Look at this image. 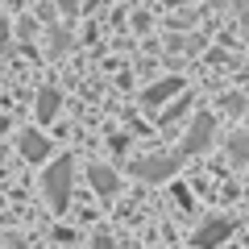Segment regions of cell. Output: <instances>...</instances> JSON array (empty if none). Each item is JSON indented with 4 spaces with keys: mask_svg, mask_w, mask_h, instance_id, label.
I'll return each mask as SVG.
<instances>
[{
    "mask_svg": "<svg viewBox=\"0 0 249 249\" xmlns=\"http://www.w3.org/2000/svg\"><path fill=\"white\" fill-rule=\"evenodd\" d=\"M175 170H178V154H154V158L133 162V175L145 178V183H162V178H170Z\"/></svg>",
    "mask_w": 249,
    "mask_h": 249,
    "instance_id": "3957f363",
    "label": "cell"
},
{
    "mask_svg": "<svg viewBox=\"0 0 249 249\" xmlns=\"http://www.w3.org/2000/svg\"><path fill=\"white\" fill-rule=\"evenodd\" d=\"M13 249H25V245H13Z\"/></svg>",
    "mask_w": 249,
    "mask_h": 249,
    "instance_id": "5bb4252c",
    "label": "cell"
},
{
    "mask_svg": "<svg viewBox=\"0 0 249 249\" xmlns=\"http://www.w3.org/2000/svg\"><path fill=\"white\" fill-rule=\"evenodd\" d=\"M88 178H91V187H96L100 196H112L116 187H121V178H116V170H112V166H91V170H88Z\"/></svg>",
    "mask_w": 249,
    "mask_h": 249,
    "instance_id": "8992f818",
    "label": "cell"
},
{
    "mask_svg": "<svg viewBox=\"0 0 249 249\" xmlns=\"http://www.w3.org/2000/svg\"><path fill=\"white\" fill-rule=\"evenodd\" d=\"M71 178H75V162L71 158H58V162H50L46 166V175H42V191H46V199H50V208H67V199H71Z\"/></svg>",
    "mask_w": 249,
    "mask_h": 249,
    "instance_id": "6da1fadb",
    "label": "cell"
},
{
    "mask_svg": "<svg viewBox=\"0 0 249 249\" xmlns=\"http://www.w3.org/2000/svg\"><path fill=\"white\" fill-rule=\"evenodd\" d=\"M4 129H9V121H4V116H0V133H4Z\"/></svg>",
    "mask_w": 249,
    "mask_h": 249,
    "instance_id": "8fae6325",
    "label": "cell"
},
{
    "mask_svg": "<svg viewBox=\"0 0 249 249\" xmlns=\"http://www.w3.org/2000/svg\"><path fill=\"white\" fill-rule=\"evenodd\" d=\"M245 37H249V25H245Z\"/></svg>",
    "mask_w": 249,
    "mask_h": 249,
    "instance_id": "9a60e30c",
    "label": "cell"
},
{
    "mask_svg": "<svg viewBox=\"0 0 249 249\" xmlns=\"http://www.w3.org/2000/svg\"><path fill=\"white\" fill-rule=\"evenodd\" d=\"M21 154H25L29 162H46V154H50V142H46L37 129H25V133H21Z\"/></svg>",
    "mask_w": 249,
    "mask_h": 249,
    "instance_id": "5b68a950",
    "label": "cell"
},
{
    "mask_svg": "<svg viewBox=\"0 0 249 249\" xmlns=\"http://www.w3.org/2000/svg\"><path fill=\"white\" fill-rule=\"evenodd\" d=\"M91 249H116V245H112V237H108V232H96V241H91Z\"/></svg>",
    "mask_w": 249,
    "mask_h": 249,
    "instance_id": "30bf717a",
    "label": "cell"
},
{
    "mask_svg": "<svg viewBox=\"0 0 249 249\" xmlns=\"http://www.w3.org/2000/svg\"><path fill=\"white\" fill-rule=\"evenodd\" d=\"M212 133H216L212 112H199L196 121H191V129H187V137H183V154H204L208 145H212Z\"/></svg>",
    "mask_w": 249,
    "mask_h": 249,
    "instance_id": "277c9868",
    "label": "cell"
},
{
    "mask_svg": "<svg viewBox=\"0 0 249 249\" xmlns=\"http://www.w3.org/2000/svg\"><path fill=\"white\" fill-rule=\"evenodd\" d=\"M4 29H9V25H4V21H0V37H4Z\"/></svg>",
    "mask_w": 249,
    "mask_h": 249,
    "instance_id": "4fadbf2b",
    "label": "cell"
},
{
    "mask_svg": "<svg viewBox=\"0 0 249 249\" xmlns=\"http://www.w3.org/2000/svg\"><path fill=\"white\" fill-rule=\"evenodd\" d=\"M229 237H232V220H229V216H208V220L196 229L191 245H196V249H216V245H224Z\"/></svg>",
    "mask_w": 249,
    "mask_h": 249,
    "instance_id": "7a4b0ae2",
    "label": "cell"
},
{
    "mask_svg": "<svg viewBox=\"0 0 249 249\" xmlns=\"http://www.w3.org/2000/svg\"><path fill=\"white\" fill-rule=\"evenodd\" d=\"M237 4H241V9H245V13H249V0H237Z\"/></svg>",
    "mask_w": 249,
    "mask_h": 249,
    "instance_id": "7c38bea8",
    "label": "cell"
},
{
    "mask_svg": "<svg viewBox=\"0 0 249 249\" xmlns=\"http://www.w3.org/2000/svg\"><path fill=\"white\" fill-rule=\"evenodd\" d=\"M229 158L232 162H249V129H237L229 137Z\"/></svg>",
    "mask_w": 249,
    "mask_h": 249,
    "instance_id": "9c48e42d",
    "label": "cell"
},
{
    "mask_svg": "<svg viewBox=\"0 0 249 249\" xmlns=\"http://www.w3.org/2000/svg\"><path fill=\"white\" fill-rule=\"evenodd\" d=\"M58 108H62V96H58L54 88H46L42 96H37V121H54Z\"/></svg>",
    "mask_w": 249,
    "mask_h": 249,
    "instance_id": "ba28073f",
    "label": "cell"
},
{
    "mask_svg": "<svg viewBox=\"0 0 249 249\" xmlns=\"http://www.w3.org/2000/svg\"><path fill=\"white\" fill-rule=\"evenodd\" d=\"M175 91H183V79H162V83H154V88H145V104H162V100H170Z\"/></svg>",
    "mask_w": 249,
    "mask_h": 249,
    "instance_id": "52a82bcc",
    "label": "cell"
}]
</instances>
